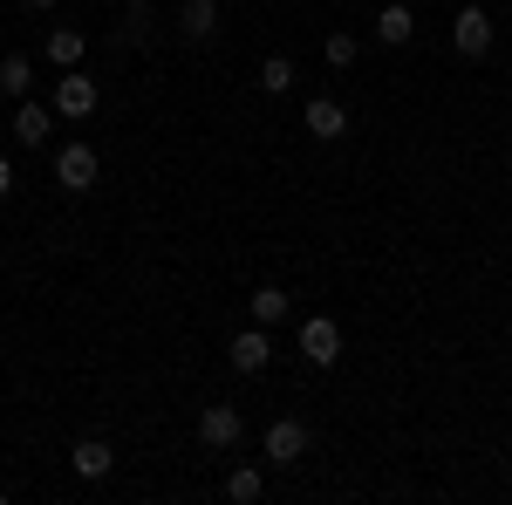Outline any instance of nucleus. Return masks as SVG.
Returning <instances> with one entry per match:
<instances>
[{
	"label": "nucleus",
	"instance_id": "1",
	"mask_svg": "<svg viewBox=\"0 0 512 505\" xmlns=\"http://www.w3.org/2000/svg\"><path fill=\"white\" fill-rule=\"evenodd\" d=\"M96 103H103V89H96V76H82V69H62L55 76V117H69V123H89L96 117Z\"/></svg>",
	"mask_w": 512,
	"mask_h": 505
},
{
	"label": "nucleus",
	"instance_id": "2",
	"mask_svg": "<svg viewBox=\"0 0 512 505\" xmlns=\"http://www.w3.org/2000/svg\"><path fill=\"white\" fill-rule=\"evenodd\" d=\"M239 437H246L239 403H205V410H198V444H205V451H239Z\"/></svg>",
	"mask_w": 512,
	"mask_h": 505
},
{
	"label": "nucleus",
	"instance_id": "3",
	"mask_svg": "<svg viewBox=\"0 0 512 505\" xmlns=\"http://www.w3.org/2000/svg\"><path fill=\"white\" fill-rule=\"evenodd\" d=\"M260 451H267V465L294 471L301 458H308V424H301V417H274L267 437H260Z\"/></svg>",
	"mask_w": 512,
	"mask_h": 505
},
{
	"label": "nucleus",
	"instance_id": "4",
	"mask_svg": "<svg viewBox=\"0 0 512 505\" xmlns=\"http://www.w3.org/2000/svg\"><path fill=\"white\" fill-rule=\"evenodd\" d=\"M96 171H103V157L89 151V144H62V151H55V185H62V192H96Z\"/></svg>",
	"mask_w": 512,
	"mask_h": 505
},
{
	"label": "nucleus",
	"instance_id": "5",
	"mask_svg": "<svg viewBox=\"0 0 512 505\" xmlns=\"http://www.w3.org/2000/svg\"><path fill=\"white\" fill-rule=\"evenodd\" d=\"M451 48H458L465 62H485V55H492V14H485V7H458V21H451Z\"/></svg>",
	"mask_w": 512,
	"mask_h": 505
},
{
	"label": "nucleus",
	"instance_id": "6",
	"mask_svg": "<svg viewBox=\"0 0 512 505\" xmlns=\"http://www.w3.org/2000/svg\"><path fill=\"white\" fill-rule=\"evenodd\" d=\"M301 355H308L315 369H335V362H342V328H335L328 314H315V321H301Z\"/></svg>",
	"mask_w": 512,
	"mask_h": 505
},
{
	"label": "nucleus",
	"instance_id": "7",
	"mask_svg": "<svg viewBox=\"0 0 512 505\" xmlns=\"http://www.w3.org/2000/svg\"><path fill=\"white\" fill-rule=\"evenodd\" d=\"M233 369L239 376H260V369H267V362H274V335H267V328H260V321H253V328H239L233 335Z\"/></svg>",
	"mask_w": 512,
	"mask_h": 505
},
{
	"label": "nucleus",
	"instance_id": "8",
	"mask_svg": "<svg viewBox=\"0 0 512 505\" xmlns=\"http://www.w3.org/2000/svg\"><path fill=\"white\" fill-rule=\"evenodd\" d=\"M301 123H308V137H321V144H342V137H349V110H342L335 96H315V103L301 110Z\"/></svg>",
	"mask_w": 512,
	"mask_h": 505
},
{
	"label": "nucleus",
	"instance_id": "9",
	"mask_svg": "<svg viewBox=\"0 0 512 505\" xmlns=\"http://www.w3.org/2000/svg\"><path fill=\"white\" fill-rule=\"evenodd\" d=\"M14 137H21V151H41L55 137V110L48 103H14Z\"/></svg>",
	"mask_w": 512,
	"mask_h": 505
},
{
	"label": "nucleus",
	"instance_id": "10",
	"mask_svg": "<svg viewBox=\"0 0 512 505\" xmlns=\"http://www.w3.org/2000/svg\"><path fill=\"white\" fill-rule=\"evenodd\" d=\"M410 35H417V14H410L403 0H390V7L376 14V41H383V48H403Z\"/></svg>",
	"mask_w": 512,
	"mask_h": 505
},
{
	"label": "nucleus",
	"instance_id": "11",
	"mask_svg": "<svg viewBox=\"0 0 512 505\" xmlns=\"http://www.w3.org/2000/svg\"><path fill=\"white\" fill-rule=\"evenodd\" d=\"M82 55H89V35L82 28H48V62L55 69H82Z\"/></svg>",
	"mask_w": 512,
	"mask_h": 505
},
{
	"label": "nucleus",
	"instance_id": "12",
	"mask_svg": "<svg viewBox=\"0 0 512 505\" xmlns=\"http://www.w3.org/2000/svg\"><path fill=\"white\" fill-rule=\"evenodd\" d=\"M117 471V451L103 437H76V478H110Z\"/></svg>",
	"mask_w": 512,
	"mask_h": 505
},
{
	"label": "nucleus",
	"instance_id": "13",
	"mask_svg": "<svg viewBox=\"0 0 512 505\" xmlns=\"http://www.w3.org/2000/svg\"><path fill=\"white\" fill-rule=\"evenodd\" d=\"M28 89H35V62L28 55H0V96L28 103Z\"/></svg>",
	"mask_w": 512,
	"mask_h": 505
},
{
	"label": "nucleus",
	"instance_id": "14",
	"mask_svg": "<svg viewBox=\"0 0 512 505\" xmlns=\"http://www.w3.org/2000/svg\"><path fill=\"white\" fill-rule=\"evenodd\" d=\"M185 41H212L219 35V0H185Z\"/></svg>",
	"mask_w": 512,
	"mask_h": 505
},
{
	"label": "nucleus",
	"instance_id": "15",
	"mask_svg": "<svg viewBox=\"0 0 512 505\" xmlns=\"http://www.w3.org/2000/svg\"><path fill=\"white\" fill-rule=\"evenodd\" d=\"M246 301H253V321H260V328H274V321H287V314H294V301H287L280 287H253Z\"/></svg>",
	"mask_w": 512,
	"mask_h": 505
},
{
	"label": "nucleus",
	"instance_id": "16",
	"mask_svg": "<svg viewBox=\"0 0 512 505\" xmlns=\"http://www.w3.org/2000/svg\"><path fill=\"white\" fill-rule=\"evenodd\" d=\"M260 492H267V478H260L253 465H233V471H226V499H233V505H253Z\"/></svg>",
	"mask_w": 512,
	"mask_h": 505
},
{
	"label": "nucleus",
	"instance_id": "17",
	"mask_svg": "<svg viewBox=\"0 0 512 505\" xmlns=\"http://www.w3.org/2000/svg\"><path fill=\"white\" fill-rule=\"evenodd\" d=\"M355 55H362V41H355V35H349V28H335V35L321 41V62H328V69H349Z\"/></svg>",
	"mask_w": 512,
	"mask_h": 505
},
{
	"label": "nucleus",
	"instance_id": "18",
	"mask_svg": "<svg viewBox=\"0 0 512 505\" xmlns=\"http://www.w3.org/2000/svg\"><path fill=\"white\" fill-rule=\"evenodd\" d=\"M260 89H267V96H287V89H294V62H287V55H267V62H260Z\"/></svg>",
	"mask_w": 512,
	"mask_h": 505
},
{
	"label": "nucleus",
	"instance_id": "19",
	"mask_svg": "<svg viewBox=\"0 0 512 505\" xmlns=\"http://www.w3.org/2000/svg\"><path fill=\"white\" fill-rule=\"evenodd\" d=\"M14 192V164H7V157H0V198Z\"/></svg>",
	"mask_w": 512,
	"mask_h": 505
},
{
	"label": "nucleus",
	"instance_id": "20",
	"mask_svg": "<svg viewBox=\"0 0 512 505\" xmlns=\"http://www.w3.org/2000/svg\"><path fill=\"white\" fill-rule=\"evenodd\" d=\"M28 7H55V0H28Z\"/></svg>",
	"mask_w": 512,
	"mask_h": 505
}]
</instances>
